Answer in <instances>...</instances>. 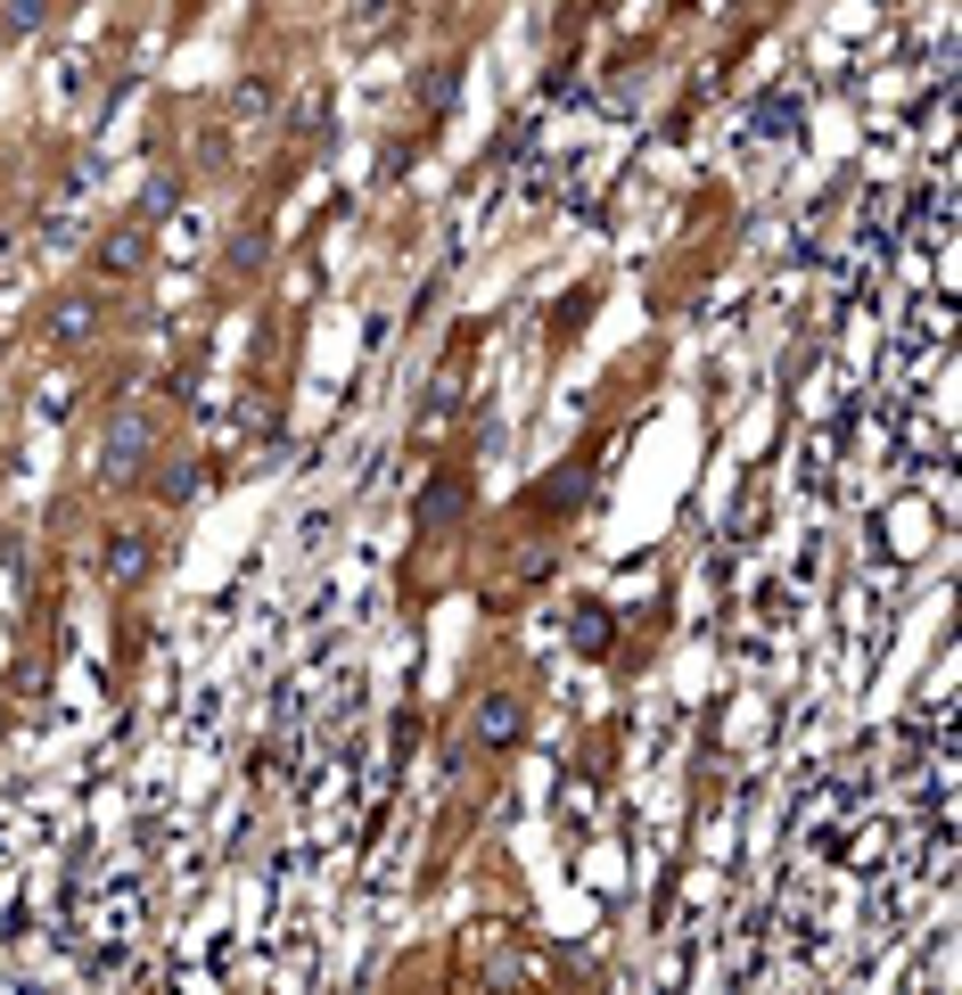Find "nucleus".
Instances as JSON below:
<instances>
[{
	"label": "nucleus",
	"instance_id": "1",
	"mask_svg": "<svg viewBox=\"0 0 962 995\" xmlns=\"http://www.w3.org/2000/svg\"><path fill=\"white\" fill-rule=\"evenodd\" d=\"M140 453H148V420L132 411V420L108 437V469H115V478H132V462H140Z\"/></svg>",
	"mask_w": 962,
	"mask_h": 995
},
{
	"label": "nucleus",
	"instance_id": "2",
	"mask_svg": "<svg viewBox=\"0 0 962 995\" xmlns=\"http://www.w3.org/2000/svg\"><path fill=\"white\" fill-rule=\"evenodd\" d=\"M108 568H115V576L132 585V576L148 568V543H140V535H115V543H108Z\"/></svg>",
	"mask_w": 962,
	"mask_h": 995
},
{
	"label": "nucleus",
	"instance_id": "3",
	"mask_svg": "<svg viewBox=\"0 0 962 995\" xmlns=\"http://www.w3.org/2000/svg\"><path fill=\"white\" fill-rule=\"evenodd\" d=\"M510 733H518V708L510 700H485L478 708V740H510Z\"/></svg>",
	"mask_w": 962,
	"mask_h": 995
},
{
	"label": "nucleus",
	"instance_id": "4",
	"mask_svg": "<svg viewBox=\"0 0 962 995\" xmlns=\"http://www.w3.org/2000/svg\"><path fill=\"white\" fill-rule=\"evenodd\" d=\"M91 321H99V305H91V296H74V305H58V337H91Z\"/></svg>",
	"mask_w": 962,
	"mask_h": 995
},
{
	"label": "nucleus",
	"instance_id": "5",
	"mask_svg": "<svg viewBox=\"0 0 962 995\" xmlns=\"http://www.w3.org/2000/svg\"><path fill=\"white\" fill-rule=\"evenodd\" d=\"M99 263H108V272H132V263H140V239H132V231H124V239H108V247H99Z\"/></svg>",
	"mask_w": 962,
	"mask_h": 995
}]
</instances>
